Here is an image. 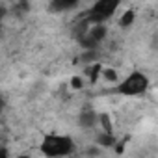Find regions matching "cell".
Segmentation results:
<instances>
[{"label": "cell", "instance_id": "cell-3", "mask_svg": "<svg viewBox=\"0 0 158 158\" xmlns=\"http://www.w3.org/2000/svg\"><path fill=\"white\" fill-rule=\"evenodd\" d=\"M117 8H119L117 0H97V2L89 8L86 19L91 24H104V21H108L115 13Z\"/></svg>", "mask_w": 158, "mask_h": 158}, {"label": "cell", "instance_id": "cell-10", "mask_svg": "<svg viewBox=\"0 0 158 158\" xmlns=\"http://www.w3.org/2000/svg\"><path fill=\"white\" fill-rule=\"evenodd\" d=\"M102 76L106 78V80H115L117 78V73L114 69H102Z\"/></svg>", "mask_w": 158, "mask_h": 158}, {"label": "cell", "instance_id": "cell-7", "mask_svg": "<svg viewBox=\"0 0 158 158\" xmlns=\"http://www.w3.org/2000/svg\"><path fill=\"white\" fill-rule=\"evenodd\" d=\"M134 19H136V13H134L132 10H128V11H125V13L121 15V19H119V24H121L123 28H128V26L134 23Z\"/></svg>", "mask_w": 158, "mask_h": 158}, {"label": "cell", "instance_id": "cell-8", "mask_svg": "<svg viewBox=\"0 0 158 158\" xmlns=\"http://www.w3.org/2000/svg\"><path fill=\"white\" fill-rule=\"evenodd\" d=\"M97 143H99L101 147H112V145L115 143V138H114V134H106V132H102V134L97 138Z\"/></svg>", "mask_w": 158, "mask_h": 158}, {"label": "cell", "instance_id": "cell-4", "mask_svg": "<svg viewBox=\"0 0 158 158\" xmlns=\"http://www.w3.org/2000/svg\"><path fill=\"white\" fill-rule=\"evenodd\" d=\"M106 37V26L104 24H91L89 30L78 39V43H80L84 48H89V50H95L97 45Z\"/></svg>", "mask_w": 158, "mask_h": 158}, {"label": "cell", "instance_id": "cell-2", "mask_svg": "<svg viewBox=\"0 0 158 158\" xmlns=\"http://www.w3.org/2000/svg\"><path fill=\"white\" fill-rule=\"evenodd\" d=\"M147 88H149L147 74H143L141 71H134L117 86V93L127 95V97H138V95H143Z\"/></svg>", "mask_w": 158, "mask_h": 158}, {"label": "cell", "instance_id": "cell-9", "mask_svg": "<svg viewBox=\"0 0 158 158\" xmlns=\"http://www.w3.org/2000/svg\"><path fill=\"white\" fill-rule=\"evenodd\" d=\"M99 121H101V125H102V128H104V132L106 134H114V128H112V121H110V117L104 114V115H99Z\"/></svg>", "mask_w": 158, "mask_h": 158}, {"label": "cell", "instance_id": "cell-13", "mask_svg": "<svg viewBox=\"0 0 158 158\" xmlns=\"http://www.w3.org/2000/svg\"><path fill=\"white\" fill-rule=\"evenodd\" d=\"M15 158H30L28 154H21V156H15Z\"/></svg>", "mask_w": 158, "mask_h": 158}, {"label": "cell", "instance_id": "cell-6", "mask_svg": "<svg viewBox=\"0 0 158 158\" xmlns=\"http://www.w3.org/2000/svg\"><path fill=\"white\" fill-rule=\"evenodd\" d=\"M97 119H99V115L93 110H84L80 114V117H78V123H80V127H84V128H89V127H93L97 123Z\"/></svg>", "mask_w": 158, "mask_h": 158}, {"label": "cell", "instance_id": "cell-12", "mask_svg": "<svg viewBox=\"0 0 158 158\" xmlns=\"http://www.w3.org/2000/svg\"><path fill=\"white\" fill-rule=\"evenodd\" d=\"M93 58H95V50H89V52L84 54V60L86 61H93Z\"/></svg>", "mask_w": 158, "mask_h": 158}, {"label": "cell", "instance_id": "cell-11", "mask_svg": "<svg viewBox=\"0 0 158 158\" xmlns=\"http://www.w3.org/2000/svg\"><path fill=\"white\" fill-rule=\"evenodd\" d=\"M71 86H73L74 89H80V88H82V80H80L78 76H74L73 80H71Z\"/></svg>", "mask_w": 158, "mask_h": 158}, {"label": "cell", "instance_id": "cell-1", "mask_svg": "<svg viewBox=\"0 0 158 158\" xmlns=\"http://www.w3.org/2000/svg\"><path fill=\"white\" fill-rule=\"evenodd\" d=\"M39 149L47 158H63L74 151V141L71 136L65 134H47Z\"/></svg>", "mask_w": 158, "mask_h": 158}, {"label": "cell", "instance_id": "cell-5", "mask_svg": "<svg viewBox=\"0 0 158 158\" xmlns=\"http://www.w3.org/2000/svg\"><path fill=\"white\" fill-rule=\"evenodd\" d=\"M76 0H52L50 2V11L61 13V11H69L73 8H76Z\"/></svg>", "mask_w": 158, "mask_h": 158}]
</instances>
